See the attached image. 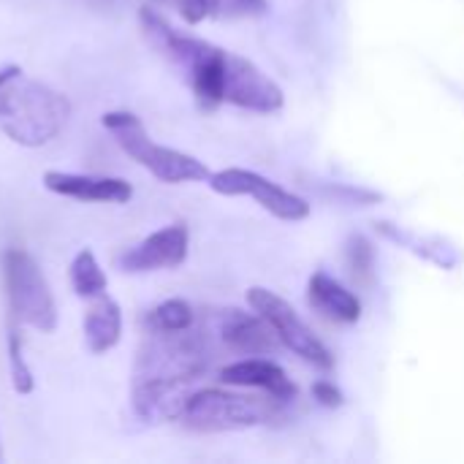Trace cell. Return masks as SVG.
<instances>
[{"label":"cell","mask_w":464,"mask_h":464,"mask_svg":"<svg viewBox=\"0 0 464 464\" xmlns=\"http://www.w3.org/2000/svg\"><path fill=\"white\" fill-rule=\"evenodd\" d=\"M71 117L63 92L27 76L19 65L0 68V133L19 147H44Z\"/></svg>","instance_id":"6da1fadb"},{"label":"cell","mask_w":464,"mask_h":464,"mask_svg":"<svg viewBox=\"0 0 464 464\" xmlns=\"http://www.w3.org/2000/svg\"><path fill=\"white\" fill-rule=\"evenodd\" d=\"M139 22H141L147 41L185 73L196 101L204 109H215V106L226 103V73H228V52L226 49H220L204 38L185 35V33L174 30L169 24V19L150 5H141Z\"/></svg>","instance_id":"7a4b0ae2"},{"label":"cell","mask_w":464,"mask_h":464,"mask_svg":"<svg viewBox=\"0 0 464 464\" xmlns=\"http://www.w3.org/2000/svg\"><path fill=\"white\" fill-rule=\"evenodd\" d=\"M101 125L114 136L120 150L128 158H133L141 169H147L155 179H160L166 185L209 179V169L198 158L152 141L144 122L133 111H109L101 117Z\"/></svg>","instance_id":"3957f363"},{"label":"cell","mask_w":464,"mask_h":464,"mask_svg":"<svg viewBox=\"0 0 464 464\" xmlns=\"http://www.w3.org/2000/svg\"><path fill=\"white\" fill-rule=\"evenodd\" d=\"M5 296L14 324L33 326L44 334H52L57 326V307L49 291V283L30 253L5 250L3 256Z\"/></svg>","instance_id":"277c9868"},{"label":"cell","mask_w":464,"mask_h":464,"mask_svg":"<svg viewBox=\"0 0 464 464\" xmlns=\"http://www.w3.org/2000/svg\"><path fill=\"white\" fill-rule=\"evenodd\" d=\"M209 364V348L193 326L185 332H150V340L139 351L133 378H163L196 383Z\"/></svg>","instance_id":"5b68a950"},{"label":"cell","mask_w":464,"mask_h":464,"mask_svg":"<svg viewBox=\"0 0 464 464\" xmlns=\"http://www.w3.org/2000/svg\"><path fill=\"white\" fill-rule=\"evenodd\" d=\"M277 405L285 402L272 400L269 405L223 389H201L188 397L179 421H185V427L196 432H237V430H253L258 424H266L275 416Z\"/></svg>","instance_id":"8992f818"},{"label":"cell","mask_w":464,"mask_h":464,"mask_svg":"<svg viewBox=\"0 0 464 464\" xmlns=\"http://www.w3.org/2000/svg\"><path fill=\"white\" fill-rule=\"evenodd\" d=\"M247 304L275 329L277 340L283 348H288L294 356H299L304 364L321 370V372H332L334 370V353L326 348V343L299 318V313L275 291L253 285L247 291Z\"/></svg>","instance_id":"52a82bcc"},{"label":"cell","mask_w":464,"mask_h":464,"mask_svg":"<svg viewBox=\"0 0 464 464\" xmlns=\"http://www.w3.org/2000/svg\"><path fill=\"white\" fill-rule=\"evenodd\" d=\"M209 188L220 196H250L261 209H266L269 215H275L277 220L285 223H299L310 218V204L280 188L277 182L261 177L258 171L250 169H223L209 174Z\"/></svg>","instance_id":"ba28073f"},{"label":"cell","mask_w":464,"mask_h":464,"mask_svg":"<svg viewBox=\"0 0 464 464\" xmlns=\"http://www.w3.org/2000/svg\"><path fill=\"white\" fill-rule=\"evenodd\" d=\"M226 103H234L247 111L272 114L285 103L283 87L266 76L253 60L228 52V73H226Z\"/></svg>","instance_id":"9c48e42d"},{"label":"cell","mask_w":464,"mask_h":464,"mask_svg":"<svg viewBox=\"0 0 464 464\" xmlns=\"http://www.w3.org/2000/svg\"><path fill=\"white\" fill-rule=\"evenodd\" d=\"M190 247V231L185 223H171L130 250L120 256V269L130 275H144V272H158V269H177L185 264Z\"/></svg>","instance_id":"30bf717a"},{"label":"cell","mask_w":464,"mask_h":464,"mask_svg":"<svg viewBox=\"0 0 464 464\" xmlns=\"http://www.w3.org/2000/svg\"><path fill=\"white\" fill-rule=\"evenodd\" d=\"M190 383L185 381H163V378H133L130 405L133 413L147 424L174 421L182 416L185 402L190 397Z\"/></svg>","instance_id":"8fae6325"},{"label":"cell","mask_w":464,"mask_h":464,"mask_svg":"<svg viewBox=\"0 0 464 464\" xmlns=\"http://www.w3.org/2000/svg\"><path fill=\"white\" fill-rule=\"evenodd\" d=\"M44 188L87 204H125L133 196V188L122 177H98V174H71V171H46Z\"/></svg>","instance_id":"7c38bea8"},{"label":"cell","mask_w":464,"mask_h":464,"mask_svg":"<svg viewBox=\"0 0 464 464\" xmlns=\"http://www.w3.org/2000/svg\"><path fill=\"white\" fill-rule=\"evenodd\" d=\"M218 334L231 351L247 353V356H266L280 348L275 329L256 310L253 313L234 310V307L223 310L218 315Z\"/></svg>","instance_id":"4fadbf2b"},{"label":"cell","mask_w":464,"mask_h":464,"mask_svg":"<svg viewBox=\"0 0 464 464\" xmlns=\"http://www.w3.org/2000/svg\"><path fill=\"white\" fill-rule=\"evenodd\" d=\"M220 381L226 386H239V389H261L272 400L291 402L296 400V386L285 375V370L269 359H239L234 364H226L220 370Z\"/></svg>","instance_id":"5bb4252c"},{"label":"cell","mask_w":464,"mask_h":464,"mask_svg":"<svg viewBox=\"0 0 464 464\" xmlns=\"http://www.w3.org/2000/svg\"><path fill=\"white\" fill-rule=\"evenodd\" d=\"M307 302L324 318L337 324H359L362 321V302L353 291H348L340 280L326 272H315L307 283Z\"/></svg>","instance_id":"9a60e30c"},{"label":"cell","mask_w":464,"mask_h":464,"mask_svg":"<svg viewBox=\"0 0 464 464\" xmlns=\"http://www.w3.org/2000/svg\"><path fill=\"white\" fill-rule=\"evenodd\" d=\"M90 302L92 304H90V310L84 315V326H82L84 343L92 353H106L122 337V310L109 294H101Z\"/></svg>","instance_id":"2e32d148"},{"label":"cell","mask_w":464,"mask_h":464,"mask_svg":"<svg viewBox=\"0 0 464 464\" xmlns=\"http://www.w3.org/2000/svg\"><path fill=\"white\" fill-rule=\"evenodd\" d=\"M71 285H73L76 296H82V299H95V296L106 294L109 277L101 269L92 250H79L73 256V261H71Z\"/></svg>","instance_id":"e0dca14e"},{"label":"cell","mask_w":464,"mask_h":464,"mask_svg":"<svg viewBox=\"0 0 464 464\" xmlns=\"http://www.w3.org/2000/svg\"><path fill=\"white\" fill-rule=\"evenodd\" d=\"M193 321H196V313L185 299H166L158 307H152L147 315L150 332H166V334L185 332L193 326Z\"/></svg>","instance_id":"ac0fdd59"},{"label":"cell","mask_w":464,"mask_h":464,"mask_svg":"<svg viewBox=\"0 0 464 464\" xmlns=\"http://www.w3.org/2000/svg\"><path fill=\"white\" fill-rule=\"evenodd\" d=\"M345 261L351 269V277L362 285H370L375 277V247L367 237L353 234L345 245Z\"/></svg>","instance_id":"d6986e66"},{"label":"cell","mask_w":464,"mask_h":464,"mask_svg":"<svg viewBox=\"0 0 464 464\" xmlns=\"http://www.w3.org/2000/svg\"><path fill=\"white\" fill-rule=\"evenodd\" d=\"M8 375H11V386L16 394L27 397L33 394L35 389V381H33V372L24 362V353H22V334L16 332L14 321L8 326Z\"/></svg>","instance_id":"ffe728a7"},{"label":"cell","mask_w":464,"mask_h":464,"mask_svg":"<svg viewBox=\"0 0 464 464\" xmlns=\"http://www.w3.org/2000/svg\"><path fill=\"white\" fill-rule=\"evenodd\" d=\"M177 8L188 24H198L223 8V0H177Z\"/></svg>","instance_id":"44dd1931"},{"label":"cell","mask_w":464,"mask_h":464,"mask_svg":"<svg viewBox=\"0 0 464 464\" xmlns=\"http://www.w3.org/2000/svg\"><path fill=\"white\" fill-rule=\"evenodd\" d=\"M313 400L324 408H340L343 405V392L332 381H315L313 383Z\"/></svg>","instance_id":"7402d4cb"},{"label":"cell","mask_w":464,"mask_h":464,"mask_svg":"<svg viewBox=\"0 0 464 464\" xmlns=\"http://www.w3.org/2000/svg\"><path fill=\"white\" fill-rule=\"evenodd\" d=\"M223 8L231 16H261L266 14L269 3L266 0H223Z\"/></svg>","instance_id":"603a6c76"}]
</instances>
